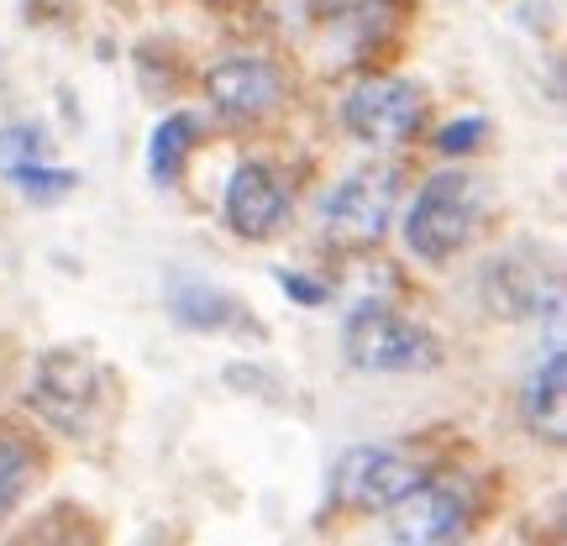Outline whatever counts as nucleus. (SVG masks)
Masks as SVG:
<instances>
[{"instance_id": "1", "label": "nucleus", "mask_w": 567, "mask_h": 546, "mask_svg": "<svg viewBox=\"0 0 567 546\" xmlns=\"http://www.w3.org/2000/svg\"><path fill=\"white\" fill-rule=\"evenodd\" d=\"M478 216H484V189L473 174H463V168L431 174L405 216V247L421 264H452L473 243Z\"/></svg>"}, {"instance_id": "2", "label": "nucleus", "mask_w": 567, "mask_h": 546, "mask_svg": "<svg viewBox=\"0 0 567 546\" xmlns=\"http://www.w3.org/2000/svg\"><path fill=\"white\" fill-rule=\"evenodd\" d=\"M342 352L358 373H431L442 342L384 300H363L342 321Z\"/></svg>"}, {"instance_id": "3", "label": "nucleus", "mask_w": 567, "mask_h": 546, "mask_svg": "<svg viewBox=\"0 0 567 546\" xmlns=\"http://www.w3.org/2000/svg\"><path fill=\"white\" fill-rule=\"evenodd\" d=\"M27 405L63 436H90L105 410V373L80 347H53L42 352L27 384Z\"/></svg>"}, {"instance_id": "4", "label": "nucleus", "mask_w": 567, "mask_h": 546, "mask_svg": "<svg viewBox=\"0 0 567 546\" xmlns=\"http://www.w3.org/2000/svg\"><path fill=\"white\" fill-rule=\"evenodd\" d=\"M389 536L405 546H442L467 536L473 515H478V488L467 473H436L410 488L400 505H389Z\"/></svg>"}, {"instance_id": "5", "label": "nucleus", "mask_w": 567, "mask_h": 546, "mask_svg": "<svg viewBox=\"0 0 567 546\" xmlns=\"http://www.w3.org/2000/svg\"><path fill=\"white\" fill-rule=\"evenodd\" d=\"M421 473L425 467L394 446H352L331 473V505L352 509V515H384L421 484Z\"/></svg>"}, {"instance_id": "6", "label": "nucleus", "mask_w": 567, "mask_h": 546, "mask_svg": "<svg viewBox=\"0 0 567 546\" xmlns=\"http://www.w3.org/2000/svg\"><path fill=\"white\" fill-rule=\"evenodd\" d=\"M421 122L425 95L410 80H394V74H368L342 101V126L368 147H400L421 132Z\"/></svg>"}, {"instance_id": "7", "label": "nucleus", "mask_w": 567, "mask_h": 546, "mask_svg": "<svg viewBox=\"0 0 567 546\" xmlns=\"http://www.w3.org/2000/svg\"><path fill=\"white\" fill-rule=\"evenodd\" d=\"M394 200H400V174L394 168H352L321 205L326 237L342 247H373L389 231V216H394Z\"/></svg>"}, {"instance_id": "8", "label": "nucleus", "mask_w": 567, "mask_h": 546, "mask_svg": "<svg viewBox=\"0 0 567 546\" xmlns=\"http://www.w3.org/2000/svg\"><path fill=\"white\" fill-rule=\"evenodd\" d=\"M410 11H415V0H310V21H316L321 42L352 63L384 53L405 32Z\"/></svg>"}, {"instance_id": "9", "label": "nucleus", "mask_w": 567, "mask_h": 546, "mask_svg": "<svg viewBox=\"0 0 567 546\" xmlns=\"http://www.w3.org/2000/svg\"><path fill=\"white\" fill-rule=\"evenodd\" d=\"M205 101L231 126L264 122L284 101V74L258 53H226L205 69Z\"/></svg>"}, {"instance_id": "10", "label": "nucleus", "mask_w": 567, "mask_h": 546, "mask_svg": "<svg viewBox=\"0 0 567 546\" xmlns=\"http://www.w3.org/2000/svg\"><path fill=\"white\" fill-rule=\"evenodd\" d=\"M484 305L494 316H505V321H536L542 310L557 316V274L536 264L530 253H509V258H494L484 268Z\"/></svg>"}, {"instance_id": "11", "label": "nucleus", "mask_w": 567, "mask_h": 546, "mask_svg": "<svg viewBox=\"0 0 567 546\" xmlns=\"http://www.w3.org/2000/svg\"><path fill=\"white\" fill-rule=\"evenodd\" d=\"M226 226L247 237V243H264L289 222V189L268 163H243L231 179H226Z\"/></svg>"}, {"instance_id": "12", "label": "nucleus", "mask_w": 567, "mask_h": 546, "mask_svg": "<svg viewBox=\"0 0 567 546\" xmlns=\"http://www.w3.org/2000/svg\"><path fill=\"white\" fill-rule=\"evenodd\" d=\"M168 316H174L184 331H205V337H252V342H264V326L252 321V310H247L237 295H226V289H216V284H205V279L174 274V279H168Z\"/></svg>"}, {"instance_id": "13", "label": "nucleus", "mask_w": 567, "mask_h": 546, "mask_svg": "<svg viewBox=\"0 0 567 546\" xmlns=\"http://www.w3.org/2000/svg\"><path fill=\"white\" fill-rule=\"evenodd\" d=\"M520 425L536 442L563 446L567 436V358L563 347H551L547 363H536V373L520 389Z\"/></svg>"}, {"instance_id": "14", "label": "nucleus", "mask_w": 567, "mask_h": 546, "mask_svg": "<svg viewBox=\"0 0 567 546\" xmlns=\"http://www.w3.org/2000/svg\"><path fill=\"white\" fill-rule=\"evenodd\" d=\"M195 137H200V116H189V111H174V116H163L153 126V137H147V174H153V184H163V189L179 184Z\"/></svg>"}, {"instance_id": "15", "label": "nucleus", "mask_w": 567, "mask_h": 546, "mask_svg": "<svg viewBox=\"0 0 567 546\" xmlns=\"http://www.w3.org/2000/svg\"><path fill=\"white\" fill-rule=\"evenodd\" d=\"M27 484H32V452H27V442H21V436L0 431V521L21 505Z\"/></svg>"}, {"instance_id": "16", "label": "nucleus", "mask_w": 567, "mask_h": 546, "mask_svg": "<svg viewBox=\"0 0 567 546\" xmlns=\"http://www.w3.org/2000/svg\"><path fill=\"white\" fill-rule=\"evenodd\" d=\"M6 174H11V184H17V189H21V195H27L32 205H59L63 195H69V189L80 184L74 174H69V168H48L42 158L17 163V168H6Z\"/></svg>"}, {"instance_id": "17", "label": "nucleus", "mask_w": 567, "mask_h": 546, "mask_svg": "<svg viewBox=\"0 0 567 546\" xmlns=\"http://www.w3.org/2000/svg\"><path fill=\"white\" fill-rule=\"evenodd\" d=\"M484 137H488L484 116H463V122H452L436 132V153H442V158H467V153H478Z\"/></svg>"}, {"instance_id": "18", "label": "nucleus", "mask_w": 567, "mask_h": 546, "mask_svg": "<svg viewBox=\"0 0 567 546\" xmlns=\"http://www.w3.org/2000/svg\"><path fill=\"white\" fill-rule=\"evenodd\" d=\"M42 158V132L38 126H6L0 132V168H17V163Z\"/></svg>"}, {"instance_id": "19", "label": "nucleus", "mask_w": 567, "mask_h": 546, "mask_svg": "<svg viewBox=\"0 0 567 546\" xmlns=\"http://www.w3.org/2000/svg\"><path fill=\"white\" fill-rule=\"evenodd\" d=\"M279 289H284V295H289V300H295V305H326V295H331L326 284L305 279V274H289V268H284V274H279Z\"/></svg>"}, {"instance_id": "20", "label": "nucleus", "mask_w": 567, "mask_h": 546, "mask_svg": "<svg viewBox=\"0 0 567 546\" xmlns=\"http://www.w3.org/2000/svg\"><path fill=\"white\" fill-rule=\"evenodd\" d=\"M210 6H237V0H210Z\"/></svg>"}]
</instances>
